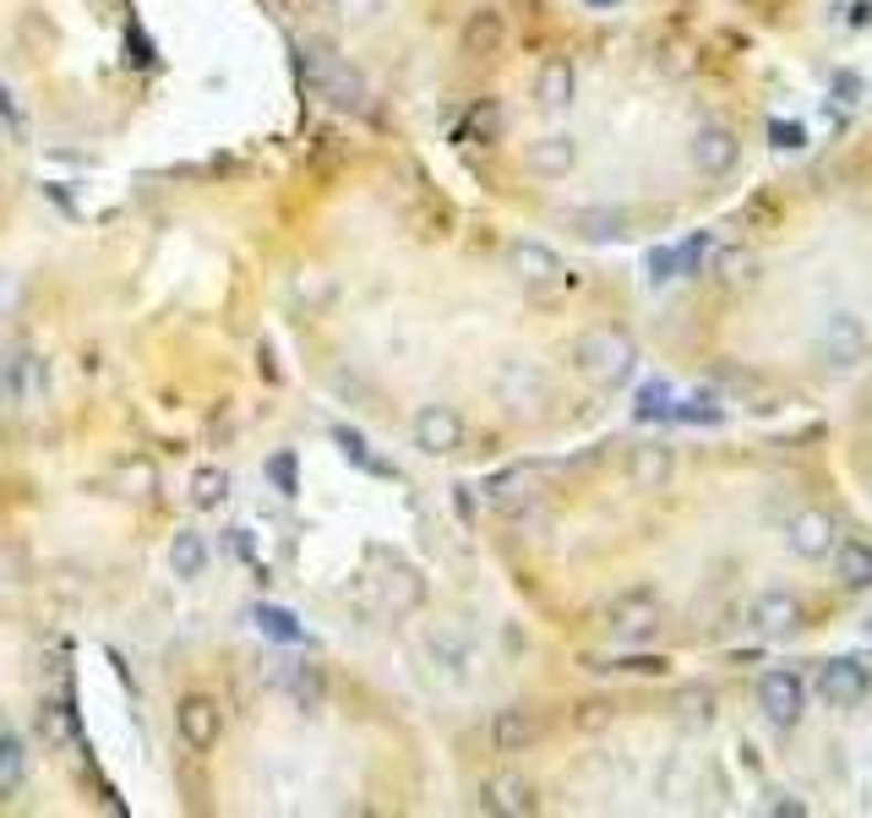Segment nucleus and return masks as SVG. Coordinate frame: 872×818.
Segmentation results:
<instances>
[{
    "label": "nucleus",
    "mask_w": 872,
    "mask_h": 818,
    "mask_svg": "<svg viewBox=\"0 0 872 818\" xmlns=\"http://www.w3.org/2000/svg\"><path fill=\"white\" fill-rule=\"evenodd\" d=\"M632 361H638V350H632V339H627V333H616V328H595V333H584V339H578V350H573V365H578L595 387H616V382H627V376H632Z\"/></svg>",
    "instance_id": "nucleus-1"
},
{
    "label": "nucleus",
    "mask_w": 872,
    "mask_h": 818,
    "mask_svg": "<svg viewBox=\"0 0 872 818\" xmlns=\"http://www.w3.org/2000/svg\"><path fill=\"white\" fill-rule=\"evenodd\" d=\"M868 688H872V671H868V660H857V655L829 660V666L818 671V682H812V693H818L829 710H857V704L868 699Z\"/></svg>",
    "instance_id": "nucleus-2"
},
{
    "label": "nucleus",
    "mask_w": 872,
    "mask_h": 818,
    "mask_svg": "<svg viewBox=\"0 0 872 818\" xmlns=\"http://www.w3.org/2000/svg\"><path fill=\"white\" fill-rule=\"evenodd\" d=\"M174 731H180V742H185L191 753H213L219 736H224V710H219V699H208V693L180 699V704H174Z\"/></svg>",
    "instance_id": "nucleus-3"
},
{
    "label": "nucleus",
    "mask_w": 872,
    "mask_h": 818,
    "mask_svg": "<svg viewBox=\"0 0 872 818\" xmlns=\"http://www.w3.org/2000/svg\"><path fill=\"white\" fill-rule=\"evenodd\" d=\"M306 77H311V88L322 93L328 104H339V109H365V83L349 72L344 61H333V55H311V61H306Z\"/></svg>",
    "instance_id": "nucleus-4"
},
{
    "label": "nucleus",
    "mask_w": 872,
    "mask_h": 818,
    "mask_svg": "<svg viewBox=\"0 0 872 818\" xmlns=\"http://www.w3.org/2000/svg\"><path fill=\"white\" fill-rule=\"evenodd\" d=\"M758 710H764L769 726H796L801 710H807V688H801L790 671H769V677L758 682Z\"/></svg>",
    "instance_id": "nucleus-5"
},
{
    "label": "nucleus",
    "mask_w": 872,
    "mask_h": 818,
    "mask_svg": "<svg viewBox=\"0 0 872 818\" xmlns=\"http://www.w3.org/2000/svg\"><path fill=\"white\" fill-rule=\"evenodd\" d=\"M458 443H464V421H458L453 404H426V410L415 415V448H421V454L447 458Z\"/></svg>",
    "instance_id": "nucleus-6"
},
{
    "label": "nucleus",
    "mask_w": 872,
    "mask_h": 818,
    "mask_svg": "<svg viewBox=\"0 0 872 818\" xmlns=\"http://www.w3.org/2000/svg\"><path fill=\"white\" fill-rule=\"evenodd\" d=\"M868 344H872V333H868V322H862L857 311H834V317L823 322V355H829L834 365L862 361V355H868Z\"/></svg>",
    "instance_id": "nucleus-7"
},
{
    "label": "nucleus",
    "mask_w": 872,
    "mask_h": 818,
    "mask_svg": "<svg viewBox=\"0 0 872 818\" xmlns=\"http://www.w3.org/2000/svg\"><path fill=\"white\" fill-rule=\"evenodd\" d=\"M660 628V601L649 595V589H627L616 606H610V634L616 638H649Z\"/></svg>",
    "instance_id": "nucleus-8"
},
{
    "label": "nucleus",
    "mask_w": 872,
    "mask_h": 818,
    "mask_svg": "<svg viewBox=\"0 0 872 818\" xmlns=\"http://www.w3.org/2000/svg\"><path fill=\"white\" fill-rule=\"evenodd\" d=\"M540 715L534 710H523V704H508V710H497L491 715V742H497V753H529L534 742H540Z\"/></svg>",
    "instance_id": "nucleus-9"
},
{
    "label": "nucleus",
    "mask_w": 872,
    "mask_h": 818,
    "mask_svg": "<svg viewBox=\"0 0 872 818\" xmlns=\"http://www.w3.org/2000/svg\"><path fill=\"white\" fill-rule=\"evenodd\" d=\"M834 545H840V541H834V519H829V513L807 508V513H796V519H790V551H796V556L818 562V556H829Z\"/></svg>",
    "instance_id": "nucleus-10"
},
{
    "label": "nucleus",
    "mask_w": 872,
    "mask_h": 818,
    "mask_svg": "<svg viewBox=\"0 0 872 818\" xmlns=\"http://www.w3.org/2000/svg\"><path fill=\"white\" fill-rule=\"evenodd\" d=\"M464 55L469 61H491L502 44H508V22H502V11H469V22H464Z\"/></svg>",
    "instance_id": "nucleus-11"
},
{
    "label": "nucleus",
    "mask_w": 872,
    "mask_h": 818,
    "mask_svg": "<svg viewBox=\"0 0 872 818\" xmlns=\"http://www.w3.org/2000/svg\"><path fill=\"white\" fill-rule=\"evenodd\" d=\"M627 475H632L644 491H660V486L677 475V454H671L666 443H638V448L627 454Z\"/></svg>",
    "instance_id": "nucleus-12"
},
{
    "label": "nucleus",
    "mask_w": 872,
    "mask_h": 818,
    "mask_svg": "<svg viewBox=\"0 0 872 818\" xmlns=\"http://www.w3.org/2000/svg\"><path fill=\"white\" fill-rule=\"evenodd\" d=\"M273 688H278L300 715H311V710L322 704V671H317V666H278Z\"/></svg>",
    "instance_id": "nucleus-13"
},
{
    "label": "nucleus",
    "mask_w": 872,
    "mask_h": 818,
    "mask_svg": "<svg viewBox=\"0 0 872 818\" xmlns=\"http://www.w3.org/2000/svg\"><path fill=\"white\" fill-rule=\"evenodd\" d=\"M693 164L703 176H725V170L736 164V137H731L725 126H703L693 137Z\"/></svg>",
    "instance_id": "nucleus-14"
},
{
    "label": "nucleus",
    "mask_w": 872,
    "mask_h": 818,
    "mask_svg": "<svg viewBox=\"0 0 872 818\" xmlns=\"http://www.w3.org/2000/svg\"><path fill=\"white\" fill-rule=\"evenodd\" d=\"M573 164H578V148H573V137L551 131V137L529 142V170H534V176H567Z\"/></svg>",
    "instance_id": "nucleus-15"
},
{
    "label": "nucleus",
    "mask_w": 872,
    "mask_h": 818,
    "mask_svg": "<svg viewBox=\"0 0 872 818\" xmlns=\"http://www.w3.org/2000/svg\"><path fill=\"white\" fill-rule=\"evenodd\" d=\"M747 617H753V628H764V634H796V628H801V606H796L790 595H780V589H775V595H758Z\"/></svg>",
    "instance_id": "nucleus-16"
},
{
    "label": "nucleus",
    "mask_w": 872,
    "mask_h": 818,
    "mask_svg": "<svg viewBox=\"0 0 872 818\" xmlns=\"http://www.w3.org/2000/svg\"><path fill=\"white\" fill-rule=\"evenodd\" d=\"M508 268L519 273L523 284H551L562 263L551 257V246H534V241H513V252H508Z\"/></svg>",
    "instance_id": "nucleus-17"
},
{
    "label": "nucleus",
    "mask_w": 872,
    "mask_h": 818,
    "mask_svg": "<svg viewBox=\"0 0 872 818\" xmlns=\"http://www.w3.org/2000/svg\"><path fill=\"white\" fill-rule=\"evenodd\" d=\"M573 93H578V83H573V66H567V61H545V66H540V77H534V98H540L545 109H567V104H573Z\"/></svg>",
    "instance_id": "nucleus-18"
},
{
    "label": "nucleus",
    "mask_w": 872,
    "mask_h": 818,
    "mask_svg": "<svg viewBox=\"0 0 872 818\" xmlns=\"http://www.w3.org/2000/svg\"><path fill=\"white\" fill-rule=\"evenodd\" d=\"M11 393H17V404H22V410H39V404H44V393H50V365L39 361V355H22L17 371H11Z\"/></svg>",
    "instance_id": "nucleus-19"
},
{
    "label": "nucleus",
    "mask_w": 872,
    "mask_h": 818,
    "mask_svg": "<svg viewBox=\"0 0 872 818\" xmlns=\"http://www.w3.org/2000/svg\"><path fill=\"white\" fill-rule=\"evenodd\" d=\"M834 573H840L846 589H872V545L868 541L834 545Z\"/></svg>",
    "instance_id": "nucleus-20"
},
{
    "label": "nucleus",
    "mask_w": 872,
    "mask_h": 818,
    "mask_svg": "<svg viewBox=\"0 0 872 818\" xmlns=\"http://www.w3.org/2000/svg\"><path fill=\"white\" fill-rule=\"evenodd\" d=\"M170 567H174V578H202L208 573V541L191 535V530H180L170 545Z\"/></svg>",
    "instance_id": "nucleus-21"
},
{
    "label": "nucleus",
    "mask_w": 872,
    "mask_h": 818,
    "mask_svg": "<svg viewBox=\"0 0 872 818\" xmlns=\"http://www.w3.org/2000/svg\"><path fill=\"white\" fill-rule=\"evenodd\" d=\"M486 808H491V814H529L534 797H529V786H523L519 775H497V780L486 786Z\"/></svg>",
    "instance_id": "nucleus-22"
},
{
    "label": "nucleus",
    "mask_w": 872,
    "mask_h": 818,
    "mask_svg": "<svg viewBox=\"0 0 872 818\" xmlns=\"http://www.w3.org/2000/svg\"><path fill=\"white\" fill-rule=\"evenodd\" d=\"M486 497H491L497 508H523V502H534V469H508V475H497V480L486 486Z\"/></svg>",
    "instance_id": "nucleus-23"
},
{
    "label": "nucleus",
    "mask_w": 872,
    "mask_h": 818,
    "mask_svg": "<svg viewBox=\"0 0 872 818\" xmlns=\"http://www.w3.org/2000/svg\"><path fill=\"white\" fill-rule=\"evenodd\" d=\"M497 131H502V109H497V104H475V109L464 115V126H458L464 142H497Z\"/></svg>",
    "instance_id": "nucleus-24"
},
{
    "label": "nucleus",
    "mask_w": 872,
    "mask_h": 818,
    "mask_svg": "<svg viewBox=\"0 0 872 818\" xmlns=\"http://www.w3.org/2000/svg\"><path fill=\"white\" fill-rule=\"evenodd\" d=\"M224 491H230V475H224V469H213V464H208V469H196V475H191V508H219V502H224Z\"/></svg>",
    "instance_id": "nucleus-25"
},
{
    "label": "nucleus",
    "mask_w": 872,
    "mask_h": 818,
    "mask_svg": "<svg viewBox=\"0 0 872 818\" xmlns=\"http://www.w3.org/2000/svg\"><path fill=\"white\" fill-rule=\"evenodd\" d=\"M257 628L273 644H300V623H295V612H284V606H257Z\"/></svg>",
    "instance_id": "nucleus-26"
},
{
    "label": "nucleus",
    "mask_w": 872,
    "mask_h": 818,
    "mask_svg": "<svg viewBox=\"0 0 872 818\" xmlns=\"http://www.w3.org/2000/svg\"><path fill=\"white\" fill-rule=\"evenodd\" d=\"M753 268H758V263H753V252H742V246H720V252H714V273L731 278V284H747Z\"/></svg>",
    "instance_id": "nucleus-27"
},
{
    "label": "nucleus",
    "mask_w": 872,
    "mask_h": 818,
    "mask_svg": "<svg viewBox=\"0 0 872 818\" xmlns=\"http://www.w3.org/2000/svg\"><path fill=\"white\" fill-rule=\"evenodd\" d=\"M267 480L278 486V497H300V464H295V454L267 458Z\"/></svg>",
    "instance_id": "nucleus-28"
},
{
    "label": "nucleus",
    "mask_w": 872,
    "mask_h": 818,
    "mask_svg": "<svg viewBox=\"0 0 872 818\" xmlns=\"http://www.w3.org/2000/svg\"><path fill=\"white\" fill-rule=\"evenodd\" d=\"M153 486H159L153 464H126L120 469V497H153Z\"/></svg>",
    "instance_id": "nucleus-29"
},
{
    "label": "nucleus",
    "mask_w": 872,
    "mask_h": 818,
    "mask_svg": "<svg viewBox=\"0 0 872 818\" xmlns=\"http://www.w3.org/2000/svg\"><path fill=\"white\" fill-rule=\"evenodd\" d=\"M0 120L11 126V137H17V142H28V131H33V126H28V109H22V98L6 88V83H0Z\"/></svg>",
    "instance_id": "nucleus-30"
},
{
    "label": "nucleus",
    "mask_w": 872,
    "mask_h": 818,
    "mask_svg": "<svg viewBox=\"0 0 872 818\" xmlns=\"http://www.w3.org/2000/svg\"><path fill=\"white\" fill-rule=\"evenodd\" d=\"M295 295H300L306 306H328V300H333V278H328V273H300V278H295Z\"/></svg>",
    "instance_id": "nucleus-31"
},
{
    "label": "nucleus",
    "mask_w": 872,
    "mask_h": 818,
    "mask_svg": "<svg viewBox=\"0 0 872 818\" xmlns=\"http://www.w3.org/2000/svg\"><path fill=\"white\" fill-rule=\"evenodd\" d=\"M17 775H22V742L0 736V780H17Z\"/></svg>",
    "instance_id": "nucleus-32"
},
{
    "label": "nucleus",
    "mask_w": 872,
    "mask_h": 818,
    "mask_svg": "<svg viewBox=\"0 0 872 818\" xmlns=\"http://www.w3.org/2000/svg\"><path fill=\"white\" fill-rule=\"evenodd\" d=\"M333 6H339L344 22H371V17L382 11V0H333Z\"/></svg>",
    "instance_id": "nucleus-33"
},
{
    "label": "nucleus",
    "mask_w": 872,
    "mask_h": 818,
    "mask_svg": "<svg viewBox=\"0 0 872 818\" xmlns=\"http://www.w3.org/2000/svg\"><path fill=\"white\" fill-rule=\"evenodd\" d=\"M252 551H257V545H252V535H246V530H230V535H224V556H235V562H252Z\"/></svg>",
    "instance_id": "nucleus-34"
},
{
    "label": "nucleus",
    "mask_w": 872,
    "mask_h": 818,
    "mask_svg": "<svg viewBox=\"0 0 872 818\" xmlns=\"http://www.w3.org/2000/svg\"><path fill=\"white\" fill-rule=\"evenodd\" d=\"M862 77H851V72H840V77H834V98H840V104H857V98H862Z\"/></svg>",
    "instance_id": "nucleus-35"
},
{
    "label": "nucleus",
    "mask_w": 872,
    "mask_h": 818,
    "mask_svg": "<svg viewBox=\"0 0 872 818\" xmlns=\"http://www.w3.org/2000/svg\"><path fill=\"white\" fill-rule=\"evenodd\" d=\"M333 437H339V448H344V454L354 458V464H371V454H365V443H360V437H354V432H344V426H339V432H333Z\"/></svg>",
    "instance_id": "nucleus-36"
},
{
    "label": "nucleus",
    "mask_w": 872,
    "mask_h": 818,
    "mask_svg": "<svg viewBox=\"0 0 872 818\" xmlns=\"http://www.w3.org/2000/svg\"><path fill=\"white\" fill-rule=\"evenodd\" d=\"M578 726L600 731V726H606V704H584V710H578Z\"/></svg>",
    "instance_id": "nucleus-37"
},
{
    "label": "nucleus",
    "mask_w": 872,
    "mask_h": 818,
    "mask_svg": "<svg viewBox=\"0 0 872 818\" xmlns=\"http://www.w3.org/2000/svg\"><path fill=\"white\" fill-rule=\"evenodd\" d=\"M769 814H785V818H801V814H807V808H801V803H790V797H785V792H775V797H769Z\"/></svg>",
    "instance_id": "nucleus-38"
},
{
    "label": "nucleus",
    "mask_w": 872,
    "mask_h": 818,
    "mask_svg": "<svg viewBox=\"0 0 872 818\" xmlns=\"http://www.w3.org/2000/svg\"><path fill=\"white\" fill-rule=\"evenodd\" d=\"M775 137H780V148H796V142H801V131H796L790 120H775Z\"/></svg>",
    "instance_id": "nucleus-39"
},
{
    "label": "nucleus",
    "mask_w": 872,
    "mask_h": 818,
    "mask_svg": "<svg viewBox=\"0 0 872 818\" xmlns=\"http://www.w3.org/2000/svg\"><path fill=\"white\" fill-rule=\"evenodd\" d=\"M289 17H317V0H278Z\"/></svg>",
    "instance_id": "nucleus-40"
},
{
    "label": "nucleus",
    "mask_w": 872,
    "mask_h": 818,
    "mask_svg": "<svg viewBox=\"0 0 872 818\" xmlns=\"http://www.w3.org/2000/svg\"><path fill=\"white\" fill-rule=\"evenodd\" d=\"M589 6H616V0H589Z\"/></svg>",
    "instance_id": "nucleus-41"
}]
</instances>
